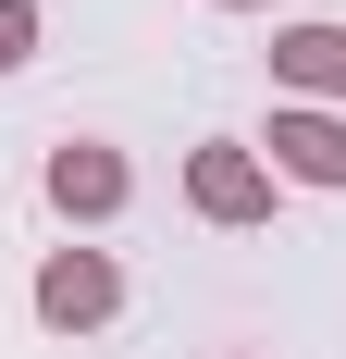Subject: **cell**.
<instances>
[{
    "mask_svg": "<svg viewBox=\"0 0 346 359\" xmlns=\"http://www.w3.org/2000/svg\"><path fill=\"white\" fill-rule=\"evenodd\" d=\"M25 50H37V0H0V74L25 62Z\"/></svg>",
    "mask_w": 346,
    "mask_h": 359,
    "instance_id": "6",
    "label": "cell"
},
{
    "mask_svg": "<svg viewBox=\"0 0 346 359\" xmlns=\"http://www.w3.org/2000/svg\"><path fill=\"white\" fill-rule=\"evenodd\" d=\"M272 74L297 100H346V25H284L272 37Z\"/></svg>",
    "mask_w": 346,
    "mask_h": 359,
    "instance_id": "5",
    "label": "cell"
},
{
    "mask_svg": "<svg viewBox=\"0 0 346 359\" xmlns=\"http://www.w3.org/2000/svg\"><path fill=\"white\" fill-rule=\"evenodd\" d=\"M223 13H260V0H223Z\"/></svg>",
    "mask_w": 346,
    "mask_h": 359,
    "instance_id": "7",
    "label": "cell"
},
{
    "mask_svg": "<svg viewBox=\"0 0 346 359\" xmlns=\"http://www.w3.org/2000/svg\"><path fill=\"white\" fill-rule=\"evenodd\" d=\"M272 174H297V186H346V111H272Z\"/></svg>",
    "mask_w": 346,
    "mask_h": 359,
    "instance_id": "4",
    "label": "cell"
},
{
    "mask_svg": "<svg viewBox=\"0 0 346 359\" xmlns=\"http://www.w3.org/2000/svg\"><path fill=\"white\" fill-rule=\"evenodd\" d=\"M50 211L62 223H111L124 211V149H87V137L50 149Z\"/></svg>",
    "mask_w": 346,
    "mask_h": 359,
    "instance_id": "3",
    "label": "cell"
},
{
    "mask_svg": "<svg viewBox=\"0 0 346 359\" xmlns=\"http://www.w3.org/2000/svg\"><path fill=\"white\" fill-rule=\"evenodd\" d=\"M124 310V273H111L99 248H50L37 260V323L50 334H87V323H111Z\"/></svg>",
    "mask_w": 346,
    "mask_h": 359,
    "instance_id": "1",
    "label": "cell"
},
{
    "mask_svg": "<svg viewBox=\"0 0 346 359\" xmlns=\"http://www.w3.org/2000/svg\"><path fill=\"white\" fill-rule=\"evenodd\" d=\"M186 198H198L210 223H260L272 211V174H260V149H198V161H186Z\"/></svg>",
    "mask_w": 346,
    "mask_h": 359,
    "instance_id": "2",
    "label": "cell"
}]
</instances>
